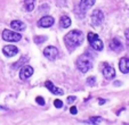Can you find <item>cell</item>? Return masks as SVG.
<instances>
[{
  "instance_id": "obj_1",
  "label": "cell",
  "mask_w": 129,
  "mask_h": 125,
  "mask_svg": "<svg viewBox=\"0 0 129 125\" xmlns=\"http://www.w3.org/2000/svg\"><path fill=\"white\" fill-rule=\"evenodd\" d=\"M64 42L70 51L74 50L83 42V33L80 30H73L64 36Z\"/></svg>"
},
{
  "instance_id": "obj_2",
  "label": "cell",
  "mask_w": 129,
  "mask_h": 125,
  "mask_svg": "<svg viewBox=\"0 0 129 125\" xmlns=\"http://www.w3.org/2000/svg\"><path fill=\"white\" fill-rule=\"evenodd\" d=\"M77 67L81 73H87L89 70L93 67V58L90 57L88 52L81 55L80 57L77 59Z\"/></svg>"
},
{
  "instance_id": "obj_3",
  "label": "cell",
  "mask_w": 129,
  "mask_h": 125,
  "mask_svg": "<svg viewBox=\"0 0 129 125\" xmlns=\"http://www.w3.org/2000/svg\"><path fill=\"white\" fill-rule=\"evenodd\" d=\"M87 39H88V42L93 49H95L96 51H101L103 50L104 48V44H103V41L100 39V36L97 35L96 33H93V32H89L87 35Z\"/></svg>"
},
{
  "instance_id": "obj_4",
  "label": "cell",
  "mask_w": 129,
  "mask_h": 125,
  "mask_svg": "<svg viewBox=\"0 0 129 125\" xmlns=\"http://www.w3.org/2000/svg\"><path fill=\"white\" fill-rule=\"evenodd\" d=\"M3 39L8 42H17L22 39L21 33H17L15 31H10V30H4L3 32Z\"/></svg>"
},
{
  "instance_id": "obj_5",
  "label": "cell",
  "mask_w": 129,
  "mask_h": 125,
  "mask_svg": "<svg viewBox=\"0 0 129 125\" xmlns=\"http://www.w3.org/2000/svg\"><path fill=\"white\" fill-rule=\"evenodd\" d=\"M103 22H104V14H103V12L100 9L94 10L93 15H91V25L97 27V26H100Z\"/></svg>"
},
{
  "instance_id": "obj_6",
  "label": "cell",
  "mask_w": 129,
  "mask_h": 125,
  "mask_svg": "<svg viewBox=\"0 0 129 125\" xmlns=\"http://www.w3.org/2000/svg\"><path fill=\"white\" fill-rule=\"evenodd\" d=\"M44 56L49 60H55L58 56V50H57L55 47L49 46L47 48H45L44 50Z\"/></svg>"
},
{
  "instance_id": "obj_7",
  "label": "cell",
  "mask_w": 129,
  "mask_h": 125,
  "mask_svg": "<svg viewBox=\"0 0 129 125\" xmlns=\"http://www.w3.org/2000/svg\"><path fill=\"white\" fill-rule=\"evenodd\" d=\"M54 22H55V19H54L51 16H48V15H47V16L41 17V18L38 21V26L47 29V27H50L51 25L54 24Z\"/></svg>"
},
{
  "instance_id": "obj_8",
  "label": "cell",
  "mask_w": 129,
  "mask_h": 125,
  "mask_svg": "<svg viewBox=\"0 0 129 125\" xmlns=\"http://www.w3.org/2000/svg\"><path fill=\"white\" fill-rule=\"evenodd\" d=\"M32 74H33V68H32L31 66H26V65L22 66V68H21V71H20V79L25 81V80H27L29 77H31Z\"/></svg>"
},
{
  "instance_id": "obj_9",
  "label": "cell",
  "mask_w": 129,
  "mask_h": 125,
  "mask_svg": "<svg viewBox=\"0 0 129 125\" xmlns=\"http://www.w3.org/2000/svg\"><path fill=\"white\" fill-rule=\"evenodd\" d=\"M3 52L7 57H14L18 53V48L16 46H13V44H8L3 48Z\"/></svg>"
},
{
  "instance_id": "obj_10",
  "label": "cell",
  "mask_w": 129,
  "mask_h": 125,
  "mask_svg": "<svg viewBox=\"0 0 129 125\" xmlns=\"http://www.w3.org/2000/svg\"><path fill=\"white\" fill-rule=\"evenodd\" d=\"M109 46H110V49L115 51V52H120V51H122V49H123V46H122L121 41H120L118 38H113L112 40H111Z\"/></svg>"
},
{
  "instance_id": "obj_11",
  "label": "cell",
  "mask_w": 129,
  "mask_h": 125,
  "mask_svg": "<svg viewBox=\"0 0 129 125\" xmlns=\"http://www.w3.org/2000/svg\"><path fill=\"white\" fill-rule=\"evenodd\" d=\"M103 75L106 80H112L115 77V71L112 66H109L107 64L104 65V68H103Z\"/></svg>"
},
{
  "instance_id": "obj_12",
  "label": "cell",
  "mask_w": 129,
  "mask_h": 125,
  "mask_svg": "<svg viewBox=\"0 0 129 125\" xmlns=\"http://www.w3.org/2000/svg\"><path fill=\"white\" fill-rule=\"evenodd\" d=\"M45 85H46V88H47V89H48L53 94H56V96H62V94L64 93L63 90H62L61 88L55 87V85H54L50 81H46V82H45Z\"/></svg>"
},
{
  "instance_id": "obj_13",
  "label": "cell",
  "mask_w": 129,
  "mask_h": 125,
  "mask_svg": "<svg viewBox=\"0 0 129 125\" xmlns=\"http://www.w3.org/2000/svg\"><path fill=\"white\" fill-rule=\"evenodd\" d=\"M119 68L120 72L123 73V74H127L129 73V58L127 57H122L119 61Z\"/></svg>"
},
{
  "instance_id": "obj_14",
  "label": "cell",
  "mask_w": 129,
  "mask_h": 125,
  "mask_svg": "<svg viewBox=\"0 0 129 125\" xmlns=\"http://www.w3.org/2000/svg\"><path fill=\"white\" fill-rule=\"evenodd\" d=\"M96 0H81L80 1V9L82 10L83 13L86 12V10H88L91 6H94V4H95Z\"/></svg>"
},
{
  "instance_id": "obj_15",
  "label": "cell",
  "mask_w": 129,
  "mask_h": 125,
  "mask_svg": "<svg viewBox=\"0 0 129 125\" xmlns=\"http://www.w3.org/2000/svg\"><path fill=\"white\" fill-rule=\"evenodd\" d=\"M10 27H12L13 30H15V31H24L25 30V24L23 22H21V21H13L12 23H10Z\"/></svg>"
},
{
  "instance_id": "obj_16",
  "label": "cell",
  "mask_w": 129,
  "mask_h": 125,
  "mask_svg": "<svg viewBox=\"0 0 129 125\" xmlns=\"http://www.w3.org/2000/svg\"><path fill=\"white\" fill-rule=\"evenodd\" d=\"M70 25H71L70 17L66 16V15H63V16L61 17V19H59V26H61L62 29H68Z\"/></svg>"
},
{
  "instance_id": "obj_17",
  "label": "cell",
  "mask_w": 129,
  "mask_h": 125,
  "mask_svg": "<svg viewBox=\"0 0 129 125\" xmlns=\"http://www.w3.org/2000/svg\"><path fill=\"white\" fill-rule=\"evenodd\" d=\"M34 1H36V0H24L25 10H26V12H32V10L34 9Z\"/></svg>"
},
{
  "instance_id": "obj_18",
  "label": "cell",
  "mask_w": 129,
  "mask_h": 125,
  "mask_svg": "<svg viewBox=\"0 0 129 125\" xmlns=\"http://www.w3.org/2000/svg\"><path fill=\"white\" fill-rule=\"evenodd\" d=\"M26 61H27V57H25V56H24V57H22V58H21V59L18 60V61H17V62H15V64H13V65H12V67L14 68V70H16V68L18 67V66H23V65H24V64H25V62H26Z\"/></svg>"
},
{
  "instance_id": "obj_19",
  "label": "cell",
  "mask_w": 129,
  "mask_h": 125,
  "mask_svg": "<svg viewBox=\"0 0 129 125\" xmlns=\"http://www.w3.org/2000/svg\"><path fill=\"white\" fill-rule=\"evenodd\" d=\"M87 84L90 85V87H93V85L96 84V77L95 76H90L87 79Z\"/></svg>"
},
{
  "instance_id": "obj_20",
  "label": "cell",
  "mask_w": 129,
  "mask_h": 125,
  "mask_svg": "<svg viewBox=\"0 0 129 125\" xmlns=\"http://www.w3.org/2000/svg\"><path fill=\"white\" fill-rule=\"evenodd\" d=\"M47 40L46 36H34V42L36 43H42Z\"/></svg>"
},
{
  "instance_id": "obj_21",
  "label": "cell",
  "mask_w": 129,
  "mask_h": 125,
  "mask_svg": "<svg viewBox=\"0 0 129 125\" xmlns=\"http://www.w3.org/2000/svg\"><path fill=\"white\" fill-rule=\"evenodd\" d=\"M103 120L102 117H90L89 118V122L93 123V124H98V123H101Z\"/></svg>"
},
{
  "instance_id": "obj_22",
  "label": "cell",
  "mask_w": 129,
  "mask_h": 125,
  "mask_svg": "<svg viewBox=\"0 0 129 125\" xmlns=\"http://www.w3.org/2000/svg\"><path fill=\"white\" fill-rule=\"evenodd\" d=\"M54 105H55V107H56V108H62L63 102H62V100H59V99H56V100L54 101Z\"/></svg>"
},
{
  "instance_id": "obj_23",
  "label": "cell",
  "mask_w": 129,
  "mask_h": 125,
  "mask_svg": "<svg viewBox=\"0 0 129 125\" xmlns=\"http://www.w3.org/2000/svg\"><path fill=\"white\" fill-rule=\"evenodd\" d=\"M36 101L39 103L40 106H44V105H45V100H44V98H42V97H37Z\"/></svg>"
},
{
  "instance_id": "obj_24",
  "label": "cell",
  "mask_w": 129,
  "mask_h": 125,
  "mask_svg": "<svg viewBox=\"0 0 129 125\" xmlns=\"http://www.w3.org/2000/svg\"><path fill=\"white\" fill-rule=\"evenodd\" d=\"M76 100H77V97H74V96H70V97L68 98V102H69V103L74 102Z\"/></svg>"
},
{
  "instance_id": "obj_25",
  "label": "cell",
  "mask_w": 129,
  "mask_h": 125,
  "mask_svg": "<svg viewBox=\"0 0 129 125\" xmlns=\"http://www.w3.org/2000/svg\"><path fill=\"white\" fill-rule=\"evenodd\" d=\"M70 113L72 114V115H76V114L78 113V109H77V107H76V106H72V107H71Z\"/></svg>"
},
{
  "instance_id": "obj_26",
  "label": "cell",
  "mask_w": 129,
  "mask_h": 125,
  "mask_svg": "<svg viewBox=\"0 0 129 125\" xmlns=\"http://www.w3.org/2000/svg\"><path fill=\"white\" fill-rule=\"evenodd\" d=\"M48 9H49V6H48V5H42V6H41V8L39 9V12L41 13L42 10H46V12H47Z\"/></svg>"
},
{
  "instance_id": "obj_27",
  "label": "cell",
  "mask_w": 129,
  "mask_h": 125,
  "mask_svg": "<svg viewBox=\"0 0 129 125\" xmlns=\"http://www.w3.org/2000/svg\"><path fill=\"white\" fill-rule=\"evenodd\" d=\"M124 36H126V40L128 41V43H129V29H127L124 31Z\"/></svg>"
},
{
  "instance_id": "obj_28",
  "label": "cell",
  "mask_w": 129,
  "mask_h": 125,
  "mask_svg": "<svg viewBox=\"0 0 129 125\" xmlns=\"http://www.w3.org/2000/svg\"><path fill=\"white\" fill-rule=\"evenodd\" d=\"M98 102H100V105H103V103H105V100H103V99H100V100H98Z\"/></svg>"
},
{
  "instance_id": "obj_29",
  "label": "cell",
  "mask_w": 129,
  "mask_h": 125,
  "mask_svg": "<svg viewBox=\"0 0 129 125\" xmlns=\"http://www.w3.org/2000/svg\"><path fill=\"white\" fill-rule=\"evenodd\" d=\"M0 110H7V108H6V107H3V106H0Z\"/></svg>"
}]
</instances>
